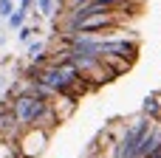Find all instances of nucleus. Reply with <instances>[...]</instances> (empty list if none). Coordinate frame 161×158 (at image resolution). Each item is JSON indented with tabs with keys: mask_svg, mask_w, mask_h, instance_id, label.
I'll return each instance as SVG.
<instances>
[{
	"mask_svg": "<svg viewBox=\"0 0 161 158\" xmlns=\"http://www.w3.org/2000/svg\"><path fill=\"white\" fill-rule=\"evenodd\" d=\"M142 116L153 119L161 124V102H158V93H147L144 102H142Z\"/></svg>",
	"mask_w": 161,
	"mask_h": 158,
	"instance_id": "obj_3",
	"label": "nucleus"
},
{
	"mask_svg": "<svg viewBox=\"0 0 161 158\" xmlns=\"http://www.w3.org/2000/svg\"><path fill=\"white\" fill-rule=\"evenodd\" d=\"M156 93H158V102H161V90H156Z\"/></svg>",
	"mask_w": 161,
	"mask_h": 158,
	"instance_id": "obj_10",
	"label": "nucleus"
},
{
	"mask_svg": "<svg viewBox=\"0 0 161 158\" xmlns=\"http://www.w3.org/2000/svg\"><path fill=\"white\" fill-rule=\"evenodd\" d=\"M14 3H17V0H0V20H6V17H8V14L17 8Z\"/></svg>",
	"mask_w": 161,
	"mask_h": 158,
	"instance_id": "obj_6",
	"label": "nucleus"
},
{
	"mask_svg": "<svg viewBox=\"0 0 161 158\" xmlns=\"http://www.w3.org/2000/svg\"><path fill=\"white\" fill-rule=\"evenodd\" d=\"M6 40H8V37H6V31H0V45H6Z\"/></svg>",
	"mask_w": 161,
	"mask_h": 158,
	"instance_id": "obj_9",
	"label": "nucleus"
},
{
	"mask_svg": "<svg viewBox=\"0 0 161 158\" xmlns=\"http://www.w3.org/2000/svg\"><path fill=\"white\" fill-rule=\"evenodd\" d=\"M25 23H28V11H25V8H20V6L6 17V28H8V31H14V34H17Z\"/></svg>",
	"mask_w": 161,
	"mask_h": 158,
	"instance_id": "obj_5",
	"label": "nucleus"
},
{
	"mask_svg": "<svg viewBox=\"0 0 161 158\" xmlns=\"http://www.w3.org/2000/svg\"><path fill=\"white\" fill-rule=\"evenodd\" d=\"M17 6L25 8V11H31V8H37V0H17Z\"/></svg>",
	"mask_w": 161,
	"mask_h": 158,
	"instance_id": "obj_7",
	"label": "nucleus"
},
{
	"mask_svg": "<svg viewBox=\"0 0 161 158\" xmlns=\"http://www.w3.org/2000/svg\"><path fill=\"white\" fill-rule=\"evenodd\" d=\"M6 85H8V76H6V74H0V96L6 93Z\"/></svg>",
	"mask_w": 161,
	"mask_h": 158,
	"instance_id": "obj_8",
	"label": "nucleus"
},
{
	"mask_svg": "<svg viewBox=\"0 0 161 158\" xmlns=\"http://www.w3.org/2000/svg\"><path fill=\"white\" fill-rule=\"evenodd\" d=\"M48 105H51L48 99H40V96H34L31 90H25V93H20V96L11 99V110H14L20 127H34L37 119L48 110Z\"/></svg>",
	"mask_w": 161,
	"mask_h": 158,
	"instance_id": "obj_1",
	"label": "nucleus"
},
{
	"mask_svg": "<svg viewBox=\"0 0 161 158\" xmlns=\"http://www.w3.org/2000/svg\"><path fill=\"white\" fill-rule=\"evenodd\" d=\"M45 54H48V40H42V37H34V40L25 45V59H28V62H40Z\"/></svg>",
	"mask_w": 161,
	"mask_h": 158,
	"instance_id": "obj_4",
	"label": "nucleus"
},
{
	"mask_svg": "<svg viewBox=\"0 0 161 158\" xmlns=\"http://www.w3.org/2000/svg\"><path fill=\"white\" fill-rule=\"evenodd\" d=\"M48 139H51V133H45L40 127H20V133L14 136V147H17L20 158H40L48 147Z\"/></svg>",
	"mask_w": 161,
	"mask_h": 158,
	"instance_id": "obj_2",
	"label": "nucleus"
}]
</instances>
